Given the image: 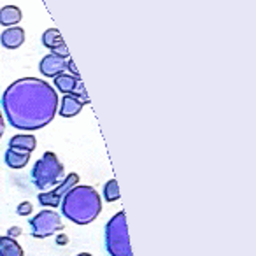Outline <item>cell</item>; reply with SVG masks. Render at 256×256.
<instances>
[{"label": "cell", "instance_id": "obj_1", "mask_svg": "<svg viewBox=\"0 0 256 256\" xmlns=\"http://www.w3.org/2000/svg\"><path fill=\"white\" fill-rule=\"evenodd\" d=\"M0 104L8 123L25 132L44 128L58 112V95L54 88L37 78H22L11 82Z\"/></svg>", "mask_w": 256, "mask_h": 256}, {"label": "cell", "instance_id": "obj_2", "mask_svg": "<svg viewBox=\"0 0 256 256\" xmlns=\"http://www.w3.org/2000/svg\"><path fill=\"white\" fill-rule=\"evenodd\" d=\"M62 216L76 224L93 223L102 212V198L92 186H74L60 202Z\"/></svg>", "mask_w": 256, "mask_h": 256}, {"label": "cell", "instance_id": "obj_3", "mask_svg": "<svg viewBox=\"0 0 256 256\" xmlns=\"http://www.w3.org/2000/svg\"><path fill=\"white\" fill-rule=\"evenodd\" d=\"M104 240H106V249L109 256H134L130 237H128L124 210H120L116 216H112L107 221Z\"/></svg>", "mask_w": 256, "mask_h": 256}, {"label": "cell", "instance_id": "obj_4", "mask_svg": "<svg viewBox=\"0 0 256 256\" xmlns=\"http://www.w3.org/2000/svg\"><path fill=\"white\" fill-rule=\"evenodd\" d=\"M64 178L65 168L53 151H46L32 167V182L39 190L58 186Z\"/></svg>", "mask_w": 256, "mask_h": 256}, {"label": "cell", "instance_id": "obj_5", "mask_svg": "<svg viewBox=\"0 0 256 256\" xmlns=\"http://www.w3.org/2000/svg\"><path fill=\"white\" fill-rule=\"evenodd\" d=\"M30 228H32L30 230L32 237L46 238L64 230V223H62V218L58 212H54L51 209H44L30 220Z\"/></svg>", "mask_w": 256, "mask_h": 256}, {"label": "cell", "instance_id": "obj_6", "mask_svg": "<svg viewBox=\"0 0 256 256\" xmlns=\"http://www.w3.org/2000/svg\"><path fill=\"white\" fill-rule=\"evenodd\" d=\"M78 182H79V176L76 174V172H72V174H68L67 178H64V181H62L54 190L46 192V193L44 192L40 193L39 204L44 207H60V202L65 196V193H67L68 190L74 188V186H78Z\"/></svg>", "mask_w": 256, "mask_h": 256}, {"label": "cell", "instance_id": "obj_7", "mask_svg": "<svg viewBox=\"0 0 256 256\" xmlns=\"http://www.w3.org/2000/svg\"><path fill=\"white\" fill-rule=\"evenodd\" d=\"M65 67H67V60L54 56V54H46L39 64L40 74L46 78H56L58 74H64Z\"/></svg>", "mask_w": 256, "mask_h": 256}, {"label": "cell", "instance_id": "obj_8", "mask_svg": "<svg viewBox=\"0 0 256 256\" xmlns=\"http://www.w3.org/2000/svg\"><path fill=\"white\" fill-rule=\"evenodd\" d=\"M0 42L8 50H18L25 42V30L22 26H9L0 36Z\"/></svg>", "mask_w": 256, "mask_h": 256}, {"label": "cell", "instance_id": "obj_9", "mask_svg": "<svg viewBox=\"0 0 256 256\" xmlns=\"http://www.w3.org/2000/svg\"><path fill=\"white\" fill-rule=\"evenodd\" d=\"M4 160L9 168H23L28 164L30 153L25 150H18V148H9L4 154Z\"/></svg>", "mask_w": 256, "mask_h": 256}, {"label": "cell", "instance_id": "obj_10", "mask_svg": "<svg viewBox=\"0 0 256 256\" xmlns=\"http://www.w3.org/2000/svg\"><path fill=\"white\" fill-rule=\"evenodd\" d=\"M82 106H84V104H82L81 100H78L72 93H68V95L62 96V106L58 112H60L62 118H74L76 114L81 112Z\"/></svg>", "mask_w": 256, "mask_h": 256}, {"label": "cell", "instance_id": "obj_11", "mask_svg": "<svg viewBox=\"0 0 256 256\" xmlns=\"http://www.w3.org/2000/svg\"><path fill=\"white\" fill-rule=\"evenodd\" d=\"M23 12L18 6H6L0 9V25L2 26H14L22 22Z\"/></svg>", "mask_w": 256, "mask_h": 256}, {"label": "cell", "instance_id": "obj_12", "mask_svg": "<svg viewBox=\"0 0 256 256\" xmlns=\"http://www.w3.org/2000/svg\"><path fill=\"white\" fill-rule=\"evenodd\" d=\"M9 148H18V150H25L32 153L37 148V139L32 134H18L9 140Z\"/></svg>", "mask_w": 256, "mask_h": 256}, {"label": "cell", "instance_id": "obj_13", "mask_svg": "<svg viewBox=\"0 0 256 256\" xmlns=\"http://www.w3.org/2000/svg\"><path fill=\"white\" fill-rule=\"evenodd\" d=\"M0 256H25V252L16 238L0 237Z\"/></svg>", "mask_w": 256, "mask_h": 256}, {"label": "cell", "instance_id": "obj_14", "mask_svg": "<svg viewBox=\"0 0 256 256\" xmlns=\"http://www.w3.org/2000/svg\"><path fill=\"white\" fill-rule=\"evenodd\" d=\"M53 79H54V86H56L64 95L74 93L78 82L81 81V79L74 78V76H70V74H58L56 78H53Z\"/></svg>", "mask_w": 256, "mask_h": 256}, {"label": "cell", "instance_id": "obj_15", "mask_svg": "<svg viewBox=\"0 0 256 256\" xmlns=\"http://www.w3.org/2000/svg\"><path fill=\"white\" fill-rule=\"evenodd\" d=\"M42 44L46 48H50V50H53V48L64 44V37H62V34L56 28H48L42 34Z\"/></svg>", "mask_w": 256, "mask_h": 256}, {"label": "cell", "instance_id": "obj_16", "mask_svg": "<svg viewBox=\"0 0 256 256\" xmlns=\"http://www.w3.org/2000/svg\"><path fill=\"white\" fill-rule=\"evenodd\" d=\"M104 200L106 202H116V200H120V186H118L116 179H110V181L106 182V186H104Z\"/></svg>", "mask_w": 256, "mask_h": 256}, {"label": "cell", "instance_id": "obj_17", "mask_svg": "<svg viewBox=\"0 0 256 256\" xmlns=\"http://www.w3.org/2000/svg\"><path fill=\"white\" fill-rule=\"evenodd\" d=\"M72 95H74L78 100H81L82 104H88V102H90L88 93H86V90H84V84H82V81H79V82H78V86H76V90H74V93H72Z\"/></svg>", "mask_w": 256, "mask_h": 256}, {"label": "cell", "instance_id": "obj_18", "mask_svg": "<svg viewBox=\"0 0 256 256\" xmlns=\"http://www.w3.org/2000/svg\"><path fill=\"white\" fill-rule=\"evenodd\" d=\"M51 54H54V56H58V58H64V60L70 58V53H68V48L65 42L60 44V46H56V48H53V50H51Z\"/></svg>", "mask_w": 256, "mask_h": 256}, {"label": "cell", "instance_id": "obj_19", "mask_svg": "<svg viewBox=\"0 0 256 256\" xmlns=\"http://www.w3.org/2000/svg\"><path fill=\"white\" fill-rule=\"evenodd\" d=\"M34 210V206L32 202H22L18 207H16V212H18V216H30Z\"/></svg>", "mask_w": 256, "mask_h": 256}, {"label": "cell", "instance_id": "obj_20", "mask_svg": "<svg viewBox=\"0 0 256 256\" xmlns=\"http://www.w3.org/2000/svg\"><path fill=\"white\" fill-rule=\"evenodd\" d=\"M65 70H68V72H70V76H74V78L81 79V76H79L78 67H76L74 60H70V58H67V67H65Z\"/></svg>", "mask_w": 256, "mask_h": 256}, {"label": "cell", "instance_id": "obj_21", "mask_svg": "<svg viewBox=\"0 0 256 256\" xmlns=\"http://www.w3.org/2000/svg\"><path fill=\"white\" fill-rule=\"evenodd\" d=\"M20 235H22V228H20V226H11V228H9L8 237L14 238V237H20Z\"/></svg>", "mask_w": 256, "mask_h": 256}, {"label": "cell", "instance_id": "obj_22", "mask_svg": "<svg viewBox=\"0 0 256 256\" xmlns=\"http://www.w3.org/2000/svg\"><path fill=\"white\" fill-rule=\"evenodd\" d=\"M6 132V124H4V114H2V110H0V139H2V136H4Z\"/></svg>", "mask_w": 256, "mask_h": 256}, {"label": "cell", "instance_id": "obj_23", "mask_svg": "<svg viewBox=\"0 0 256 256\" xmlns=\"http://www.w3.org/2000/svg\"><path fill=\"white\" fill-rule=\"evenodd\" d=\"M64 242H67V237H65V235H60V237H58V244L64 246Z\"/></svg>", "mask_w": 256, "mask_h": 256}, {"label": "cell", "instance_id": "obj_24", "mask_svg": "<svg viewBox=\"0 0 256 256\" xmlns=\"http://www.w3.org/2000/svg\"><path fill=\"white\" fill-rule=\"evenodd\" d=\"M78 256H92V254H90V252H79Z\"/></svg>", "mask_w": 256, "mask_h": 256}, {"label": "cell", "instance_id": "obj_25", "mask_svg": "<svg viewBox=\"0 0 256 256\" xmlns=\"http://www.w3.org/2000/svg\"><path fill=\"white\" fill-rule=\"evenodd\" d=\"M0 237H2V235H0Z\"/></svg>", "mask_w": 256, "mask_h": 256}]
</instances>
